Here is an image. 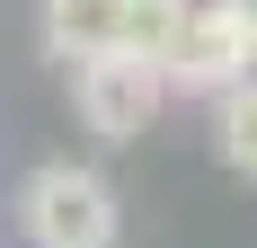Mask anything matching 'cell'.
Here are the masks:
<instances>
[{
  "label": "cell",
  "mask_w": 257,
  "mask_h": 248,
  "mask_svg": "<svg viewBox=\"0 0 257 248\" xmlns=\"http://www.w3.org/2000/svg\"><path fill=\"white\" fill-rule=\"evenodd\" d=\"M124 18H133V0H45V53L53 62L124 53Z\"/></svg>",
  "instance_id": "277c9868"
},
{
  "label": "cell",
  "mask_w": 257,
  "mask_h": 248,
  "mask_svg": "<svg viewBox=\"0 0 257 248\" xmlns=\"http://www.w3.org/2000/svg\"><path fill=\"white\" fill-rule=\"evenodd\" d=\"M213 151H222L239 177H257V80L222 89V115H213Z\"/></svg>",
  "instance_id": "5b68a950"
},
{
  "label": "cell",
  "mask_w": 257,
  "mask_h": 248,
  "mask_svg": "<svg viewBox=\"0 0 257 248\" xmlns=\"http://www.w3.org/2000/svg\"><path fill=\"white\" fill-rule=\"evenodd\" d=\"M178 27H186V0H133L124 18V53H142V62H178Z\"/></svg>",
  "instance_id": "8992f818"
},
{
  "label": "cell",
  "mask_w": 257,
  "mask_h": 248,
  "mask_svg": "<svg viewBox=\"0 0 257 248\" xmlns=\"http://www.w3.org/2000/svg\"><path fill=\"white\" fill-rule=\"evenodd\" d=\"M71 98H80V124L98 142H142L151 115H160V98H169V71L142 62V53H98V62H80Z\"/></svg>",
  "instance_id": "3957f363"
},
{
  "label": "cell",
  "mask_w": 257,
  "mask_h": 248,
  "mask_svg": "<svg viewBox=\"0 0 257 248\" xmlns=\"http://www.w3.org/2000/svg\"><path fill=\"white\" fill-rule=\"evenodd\" d=\"M18 230L36 248H115V186H106L98 169L45 160V169H27V186H18Z\"/></svg>",
  "instance_id": "6da1fadb"
},
{
  "label": "cell",
  "mask_w": 257,
  "mask_h": 248,
  "mask_svg": "<svg viewBox=\"0 0 257 248\" xmlns=\"http://www.w3.org/2000/svg\"><path fill=\"white\" fill-rule=\"evenodd\" d=\"M257 80V0H186L178 27V62H169V89H239Z\"/></svg>",
  "instance_id": "7a4b0ae2"
}]
</instances>
